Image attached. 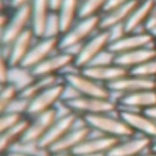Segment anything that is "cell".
Masks as SVG:
<instances>
[{"instance_id": "obj_1", "label": "cell", "mask_w": 156, "mask_h": 156, "mask_svg": "<svg viewBox=\"0 0 156 156\" xmlns=\"http://www.w3.org/2000/svg\"><path fill=\"white\" fill-rule=\"evenodd\" d=\"M85 123L97 134L110 136L119 140L132 137L136 133L130 129V126L122 119L119 115V111L116 112H108V114H97V115H89L83 116Z\"/></svg>"}, {"instance_id": "obj_2", "label": "cell", "mask_w": 156, "mask_h": 156, "mask_svg": "<svg viewBox=\"0 0 156 156\" xmlns=\"http://www.w3.org/2000/svg\"><path fill=\"white\" fill-rule=\"evenodd\" d=\"M100 30V15L80 18L66 33L59 38L60 49H70L73 47L82 45L93 34Z\"/></svg>"}, {"instance_id": "obj_3", "label": "cell", "mask_w": 156, "mask_h": 156, "mask_svg": "<svg viewBox=\"0 0 156 156\" xmlns=\"http://www.w3.org/2000/svg\"><path fill=\"white\" fill-rule=\"evenodd\" d=\"M65 101V100H63ZM69 111L77 114L78 116L97 115V114H108L119 111V107L114 100L111 99H101V97H86L78 96L76 99H71L65 101Z\"/></svg>"}, {"instance_id": "obj_4", "label": "cell", "mask_w": 156, "mask_h": 156, "mask_svg": "<svg viewBox=\"0 0 156 156\" xmlns=\"http://www.w3.org/2000/svg\"><path fill=\"white\" fill-rule=\"evenodd\" d=\"M32 25V14L30 4L22 5L18 8H11L10 18L4 27L0 30V41L2 45H10L18 36H21L25 30L30 29Z\"/></svg>"}, {"instance_id": "obj_5", "label": "cell", "mask_w": 156, "mask_h": 156, "mask_svg": "<svg viewBox=\"0 0 156 156\" xmlns=\"http://www.w3.org/2000/svg\"><path fill=\"white\" fill-rule=\"evenodd\" d=\"M63 81L69 86L74 89L80 96L86 97H101V99H111V92L107 85L88 77L82 70L77 73H71L62 77Z\"/></svg>"}, {"instance_id": "obj_6", "label": "cell", "mask_w": 156, "mask_h": 156, "mask_svg": "<svg viewBox=\"0 0 156 156\" xmlns=\"http://www.w3.org/2000/svg\"><path fill=\"white\" fill-rule=\"evenodd\" d=\"M65 86H66L65 81H62V82L43 90L37 96L33 97V99H30L29 104H27L26 115L29 118H33L36 115H40L43 112H47V111H51L54 108H56V105L63 99Z\"/></svg>"}, {"instance_id": "obj_7", "label": "cell", "mask_w": 156, "mask_h": 156, "mask_svg": "<svg viewBox=\"0 0 156 156\" xmlns=\"http://www.w3.org/2000/svg\"><path fill=\"white\" fill-rule=\"evenodd\" d=\"M81 116H78L74 112H66V114H60L58 115L56 121L52 123V126L49 127V130L47 132V134L41 138V141L37 144V147L41 151L47 152L49 155V149L60 141L74 126L78 123ZM51 156V155H49Z\"/></svg>"}, {"instance_id": "obj_8", "label": "cell", "mask_w": 156, "mask_h": 156, "mask_svg": "<svg viewBox=\"0 0 156 156\" xmlns=\"http://www.w3.org/2000/svg\"><path fill=\"white\" fill-rule=\"evenodd\" d=\"M110 44H111V41H110V37H108V33L105 32V30L100 29L96 34H93L86 43L82 44V48H81L80 54L77 55L74 63H76L81 70L88 67L92 63V60H93L100 52L107 49L108 47H110Z\"/></svg>"}, {"instance_id": "obj_9", "label": "cell", "mask_w": 156, "mask_h": 156, "mask_svg": "<svg viewBox=\"0 0 156 156\" xmlns=\"http://www.w3.org/2000/svg\"><path fill=\"white\" fill-rule=\"evenodd\" d=\"M59 38H47V37H37L34 44L32 45L30 51L27 52L26 58L23 59L21 66L33 70L37 67L41 62L59 51Z\"/></svg>"}, {"instance_id": "obj_10", "label": "cell", "mask_w": 156, "mask_h": 156, "mask_svg": "<svg viewBox=\"0 0 156 156\" xmlns=\"http://www.w3.org/2000/svg\"><path fill=\"white\" fill-rule=\"evenodd\" d=\"M93 130L85 123L82 118H80L78 123L60 141H58L51 149L49 155L63 154V152H74L88 137H90Z\"/></svg>"}, {"instance_id": "obj_11", "label": "cell", "mask_w": 156, "mask_h": 156, "mask_svg": "<svg viewBox=\"0 0 156 156\" xmlns=\"http://www.w3.org/2000/svg\"><path fill=\"white\" fill-rule=\"evenodd\" d=\"M119 115L130 126L136 134H141L156 140V119L149 116L145 111L119 110Z\"/></svg>"}, {"instance_id": "obj_12", "label": "cell", "mask_w": 156, "mask_h": 156, "mask_svg": "<svg viewBox=\"0 0 156 156\" xmlns=\"http://www.w3.org/2000/svg\"><path fill=\"white\" fill-rule=\"evenodd\" d=\"M58 115H59L58 110L54 108L51 111H47V112H43L40 115L30 118L27 132L21 144H38L41 141V138L47 134V132L52 126V123L56 121Z\"/></svg>"}, {"instance_id": "obj_13", "label": "cell", "mask_w": 156, "mask_h": 156, "mask_svg": "<svg viewBox=\"0 0 156 156\" xmlns=\"http://www.w3.org/2000/svg\"><path fill=\"white\" fill-rule=\"evenodd\" d=\"M119 138L103 136L97 133H92L90 137H88L80 147L74 151V154L80 156H107L110 151L119 143Z\"/></svg>"}, {"instance_id": "obj_14", "label": "cell", "mask_w": 156, "mask_h": 156, "mask_svg": "<svg viewBox=\"0 0 156 156\" xmlns=\"http://www.w3.org/2000/svg\"><path fill=\"white\" fill-rule=\"evenodd\" d=\"M156 45V40L154 36L147 30H141V32H132L127 33L118 41H114L110 44L108 48L112 52L118 54H123V52L134 51L138 48H145V47H154Z\"/></svg>"}, {"instance_id": "obj_15", "label": "cell", "mask_w": 156, "mask_h": 156, "mask_svg": "<svg viewBox=\"0 0 156 156\" xmlns=\"http://www.w3.org/2000/svg\"><path fill=\"white\" fill-rule=\"evenodd\" d=\"M76 62V58L71 54H69L67 51L59 49L58 52H55L54 55H51L49 58H47L44 62H41L37 67L33 69V74L36 77H44V76H60L62 71L66 67H69L70 65Z\"/></svg>"}, {"instance_id": "obj_16", "label": "cell", "mask_w": 156, "mask_h": 156, "mask_svg": "<svg viewBox=\"0 0 156 156\" xmlns=\"http://www.w3.org/2000/svg\"><path fill=\"white\" fill-rule=\"evenodd\" d=\"M154 140L141 134H134L121 140L107 156H137L152 149Z\"/></svg>"}, {"instance_id": "obj_17", "label": "cell", "mask_w": 156, "mask_h": 156, "mask_svg": "<svg viewBox=\"0 0 156 156\" xmlns=\"http://www.w3.org/2000/svg\"><path fill=\"white\" fill-rule=\"evenodd\" d=\"M108 89L114 93H118L121 96L129 93H134V92L147 90V89H155V80H149V78H144L136 74L129 73L121 80L112 82L108 85Z\"/></svg>"}, {"instance_id": "obj_18", "label": "cell", "mask_w": 156, "mask_h": 156, "mask_svg": "<svg viewBox=\"0 0 156 156\" xmlns=\"http://www.w3.org/2000/svg\"><path fill=\"white\" fill-rule=\"evenodd\" d=\"M156 105V89L134 92V93L123 94L118 101L119 110L129 111H147Z\"/></svg>"}, {"instance_id": "obj_19", "label": "cell", "mask_w": 156, "mask_h": 156, "mask_svg": "<svg viewBox=\"0 0 156 156\" xmlns=\"http://www.w3.org/2000/svg\"><path fill=\"white\" fill-rule=\"evenodd\" d=\"M36 40H37V36L30 27V29L25 30L21 36H18L10 45H7L10 66H21Z\"/></svg>"}, {"instance_id": "obj_20", "label": "cell", "mask_w": 156, "mask_h": 156, "mask_svg": "<svg viewBox=\"0 0 156 156\" xmlns=\"http://www.w3.org/2000/svg\"><path fill=\"white\" fill-rule=\"evenodd\" d=\"M82 71L88 77L93 78V80L99 81V82L104 83V85H111L112 82L121 80L122 77H125L129 70H126L125 67L119 65H110V66H90V67L82 69Z\"/></svg>"}, {"instance_id": "obj_21", "label": "cell", "mask_w": 156, "mask_h": 156, "mask_svg": "<svg viewBox=\"0 0 156 156\" xmlns=\"http://www.w3.org/2000/svg\"><path fill=\"white\" fill-rule=\"evenodd\" d=\"M49 0H32L30 3V14H32V30L37 37H44V30L52 12Z\"/></svg>"}, {"instance_id": "obj_22", "label": "cell", "mask_w": 156, "mask_h": 156, "mask_svg": "<svg viewBox=\"0 0 156 156\" xmlns=\"http://www.w3.org/2000/svg\"><path fill=\"white\" fill-rule=\"evenodd\" d=\"M156 58V45L145 47V48H138L134 51L123 52V54L116 55V65L125 67L126 70H133L134 67L148 62Z\"/></svg>"}, {"instance_id": "obj_23", "label": "cell", "mask_w": 156, "mask_h": 156, "mask_svg": "<svg viewBox=\"0 0 156 156\" xmlns=\"http://www.w3.org/2000/svg\"><path fill=\"white\" fill-rule=\"evenodd\" d=\"M140 0H133V2L127 3V4L119 5L116 8H112L110 11H105L100 15V29L105 30L111 26H115V25H121L125 23L126 25L129 16L132 15L133 10L136 8V5L138 4Z\"/></svg>"}, {"instance_id": "obj_24", "label": "cell", "mask_w": 156, "mask_h": 156, "mask_svg": "<svg viewBox=\"0 0 156 156\" xmlns=\"http://www.w3.org/2000/svg\"><path fill=\"white\" fill-rule=\"evenodd\" d=\"M29 123H30V118L26 116L23 121H21L14 127L0 133V151H2V155L10 152L11 149H14L16 145H19L22 143V140H23L25 134L27 132Z\"/></svg>"}, {"instance_id": "obj_25", "label": "cell", "mask_w": 156, "mask_h": 156, "mask_svg": "<svg viewBox=\"0 0 156 156\" xmlns=\"http://www.w3.org/2000/svg\"><path fill=\"white\" fill-rule=\"evenodd\" d=\"M155 4V0H140L136 8L133 10L132 15L129 16L126 22L127 33L132 32H141L145 29V23L148 21V16L151 14V10Z\"/></svg>"}, {"instance_id": "obj_26", "label": "cell", "mask_w": 156, "mask_h": 156, "mask_svg": "<svg viewBox=\"0 0 156 156\" xmlns=\"http://www.w3.org/2000/svg\"><path fill=\"white\" fill-rule=\"evenodd\" d=\"M81 0H63L60 7L56 10L62 23L63 33H66L80 19Z\"/></svg>"}, {"instance_id": "obj_27", "label": "cell", "mask_w": 156, "mask_h": 156, "mask_svg": "<svg viewBox=\"0 0 156 156\" xmlns=\"http://www.w3.org/2000/svg\"><path fill=\"white\" fill-rule=\"evenodd\" d=\"M63 78L60 76H44V77H36L34 81L27 86L25 90L21 92V96L25 99L30 100L34 96H37L38 93H41L43 90L51 88V86L56 85V83L62 82Z\"/></svg>"}, {"instance_id": "obj_28", "label": "cell", "mask_w": 156, "mask_h": 156, "mask_svg": "<svg viewBox=\"0 0 156 156\" xmlns=\"http://www.w3.org/2000/svg\"><path fill=\"white\" fill-rule=\"evenodd\" d=\"M34 78L36 76L30 69H26L23 66H11L7 83H12L19 89V92H22L34 81Z\"/></svg>"}, {"instance_id": "obj_29", "label": "cell", "mask_w": 156, "mask_h": 156, "mask_svg": "<svg viewBox=\"0 0 156 156\" xmlns=\"http://www.w3.org/2000/svg\"><path fill=\"white\" fill-rule=\"evenodd\" d=\"M107 3L108 0H83L80 5V18L101 15Z\"/></svg>"}, {"instance_id": "obj_30", "label": "cell", "mask_w": 156, "mask_h": 156, "mask_svg": "<svg viewBox=\"0 0 156 156\" xmlns=\"http://www.w3.org/2000/svg\"><path fill=\"white\" fill-rule=\"evenodd\" d=\"M21 94L19 89L16 86H14L12 83H4L2 85V89H0V112L5 111L8 108V105L16 100Z\"/></svg>"}, {"instance_id": "obj_31", "label": "cell", "mask_w": 156, "mask_h": 156, "mask_svg": "<svg viewBox=\"0 0 156 156\" xmlns=\"http://www.w3.org/2000/svg\"><path fill=\"white\" fill-rule=\"evenodd\" d=\"M63 34L62 23H60L59 15L56 11H52L49 15L48 21L45 25V30H44V37L47 38H60Z\"/></svg>"}, {"instance_id": "obj_32", "label": "cell", "mask_w": 156, "mask_h": 156, "mask_svg": "<svg viewBox=\"0 0 156 156\" xmlns=\"http://www.w3.org/2000/svg\"><path fill=\"white\" fill-rule=\"evenodd\" d=\"M27 115L21 112H12V111H4L0 112V133L5 132V130L14 127L18 125L21 121H23Z\"/></svg>"}, {"instance_id": "obj_33", "label": "cell", "mask_w": 156, "mask_h": 156, "mask_svg": "<svg viewBox=\"0 0 156 156\" xmlns=\"http://www.w3.org/2000/svg\"><path fill=\"white\" fill-rule=\"evenodd\" d=\"M130 73L136 74V76L144 77V78H149V80H155L156 78V58L137 66V67H134L133 70H130Z\"/></svg>"}, {"instance_id": "obj_34", "label": "cell", "mask_w": 156, "mask_h": 156, "mask_svg": "<svg viewBox=\"0 0 156 156\" xmlns=\"http://www.w3.org/2000/svg\"><path fill=\"white\" fill-rule=\"evenodd\" d=\"M115 63H116V54L111 51L110 48H107L103 52H100L92 60V63L88 67H90V66H110V65H115Z\"/></svg>"}, {"instance_id": "obj_35", "label": "cell", "mask_w": 156, "mask_h": 156, "mask_svg": "<svg viewBox=\"0 0 156 156\" xmlns=\"http://www.w3.org/2000/svg\"><path fill=\"white\" fill-rule=\"evenodd\" d=\"M105 32L108 33V37H110V41H111V43H114V41H118L119 38H122L123 36L127 34L126 25H125V23L111 26V27H108V29H105Z\"/></svg>"}, {"instance_id": "obj_36", "label": "cell", "mask_w": 156, "mask_h": 156, "mask_svg": "<svg viewBox=\"0 0 156 156\" xmlns=\"http://www.w3.org/2000/svg\"><path fill=\"white\" fill-rule=\"evenodd\" d=\"M10 63L8 60L2 59L0 60V85H4L8 82V76H10Z\"/></svg>"}, {"instance_id": "obj_37", "label": "cell", "mask_w": 156, "mask_h": 156, "mask_svg": "<svg viewBox=\"0 0 156 156\" xmlns=\"http://www.w3.org/2000/svg\"><path fill=\"white\" fill-rule=\"evenodd\" d=\"M4 156H49L45 154H38V152H26L21 149H12V151L4 154Z\"/></svg>"}, {"instance_id": "obj_38", "label": "cell", "mask_w": 156, "mask_h": 156, "mask_svg": "<svg viewBox=\"0 0 156 156\" xmlns=\"http://www.w3.org/2000/svg\"><path fill=\"white\" fill-rule=\"evenodd\" d=\"M130 2H133V0H108L107 5H105V8H104V12H105V11L112 10V8L119 7V5L127 4V3H130Z\"/></svg>"}, {"instance_id": "obj_39", "label": "cell", "mask_w": 156, "mask_h": 156, "mask_svg": "<svg viewBox=\"0 0 156 156\" xmlns=\"http://www.w3.org/2000/svg\"><path fill=\"white\" fill-rule=\"evenodd\" d=\"M32 3V0H8V7L10 8H18L22 5H27Z\"/></svg>"}, {"instance_id": "obj_40", "label": "cell", "mask_w": 156, "mask_h": 156, "mask_svg": "<svg viewBox=\"0 0 156 156\" xmlns=\"http://www.w3.org/2000/svg\"><path fill=\"white\" fill-rule=\"evenodd\" d=\"M63 0H49V3H51V7L54 11H56L58 8L60 7V4H62Z\"/></svg>"}, {"instance_id": "obj_41", "label": "cell", "mask_w": 156, "mask_h": 156, "mask_svg": "<svg viewBox=\"0 0 156 156\" xmlns=\"http://www.w3.org/2000/svg\"><path fill=\"white\" fill-rule=\"evenodd\" d=\"M51 156H80V155L74 154V152H63V154H54Z\"/></svg>"}, {"instance_id": "obj_42", "label": "cell", "mask_w": 156, "mask_h": 156, "mask_svg": "<svg viewBox=\"0 0 156 156\" xmlns=\"http://www.w3.org/2000/svg\"><path fill=\"white\" fill-rule=\"evenodd\" d=\"M137 156H156V152H154L152 149H149V151L144 152V154H140V155H137Z\"/></svg>"}, {"instance_id": "obj_43", "label": "cell", "mask_w": 156, "mask_h": 156, "mask_svg": "<svg viewBox=\"0 0 156 156\" xmlns=\"http://www.w3.org/2000/svg\"><path fill=\"white\" fill-rule=\"evenodd\" d=\"M152 151L156 152V140L154 141V145H152Z\"/></svg>"}]
</instances>
